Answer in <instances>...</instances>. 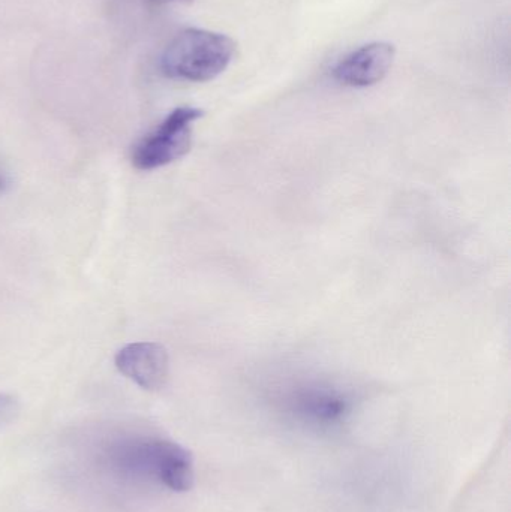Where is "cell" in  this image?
Here are the masks:
<instances>
[{
    "label": "cell",
    "mask_w": 511,
    "mask_h": 512,
    "mask_svg": "<svg viewBox=\"0 0 511 512\" xmlns=\"http://www.w3.org/2000/svg\"><path fill=\"white\" fill-rule=\"evenodd\" d=\"M105 466L117 477L185 493L194 487V457L182 445L155 436H125L104 448Z\"/></svg>",
    "instance_id": "cell-1"
},
{
    "label": "cell",
    "mask_w": 511,
    "mask_h": 512,
    "mask_svg": "<svg viewBox=\"0 0 511 512\" xmlns=\"http://www.w3.org/2000/svg\"><path fill=\"white\" fill-rule=\"evenodd\" d=\"M236 44L224 33L206 29L182 30L161 56V71L171 80L206 83L233 62Z\"/></svg>",
    "instance_id": "cell-2"
},
{
    "label": "cell",
    "mask_w": 511,
    "mask_h": 512,
    "mask_svg": "<svg viewBox=\"0 0 511 512\" xmlns=\"http://www.w3.org/2000/svg\"><path fill=\"white\" fill-rule=\"evenodd\" d=\"M204 111L195 107H179L171 111L149 134L144 135L131 152L137 170L153 171L182 159L192 146V129Z\"/></svg>",
    "instance_id": "cell-3"
},
{
    "label": "cell",
    "mask_w": 511,
    "mask_h": 512,
    "mask_svg": "<svg viewBox=\"0 0 511 512\" xmlns=\"http://www.w3.org/2000/svg\"><path fill=\"white\" fill-rule=\"evenodd\" d=\"M395 56V45L390 42H371L342 57L333 66L332 75L342 86L354 89L375 86L389 74Z\"/></svg>",
    "instance_id": "cell-4"
},
{
    "label": "cell",
    "mask_w": 511,
    "mask_h": 512,
    "mask_svg": "<svg viewBox=\"0 0 511 512\" xmlns=\"http://www.w3.org/2000/svg\"><path fill=\"white\" fill-rule=\"evenodd\" d=\"M114 364L123 376L147 391L161 390L170 375L167 349L155 342L123 346L114 357Z\"/></svg>",
    "instance_id": "cell-5"
},
{
    "label": "cell",
    "mask_w": 511,
    "mask_h": 512,
    "mask_svg": "<svg viewBox=\"0 0 511 512\" xmlns=\"http://www.w3.org/2000/svg\"><path fill=\"white\" fill-rule=\"evenodd\" d=\"M291 411L314 426H333L347 417L350 400L341 391L330 387H308L291 396Z\"/></svg>",
    "instance_id": "cell-6"
},
{
    "label": "cell",
    "mask_w": 511,
    "mask_h": 512,
    "mask_svg": "<svg viewBox=\"0 0 511 512\" xmlns=\"http://www.w3.org/2000/svg\"><path fill=\"white\" fill-rule=\"evenodd\" d=\"M18 412V402L9 394L0 393V426L14 420Z\"/></svg>",
    "instance_id": "cell-7"
},
{
    "label": "cell",
    "mask_w": 511,
    "mask_h": 512,
    "mask_svg": "<svg viewBox=\"0 0 511 512\" xmlns=\"http://www.w3.org/2000/svg\"><path fill=\"white\" fill-rule=\"evenodd\" d=\"M149 5L161 6L168 5V3H191L194 0H146Z\"/></svg>",
    "instance_id": "cell-8"
},
{
    "label": "cell",
    "mask_w": 511,
    "mask_h": 512,
    "mask_svg": "<svg viewBox=\"0 0 511 512\" xmlns=\"http://www.w3.org/2000/svg\"><path fill=\"white\" fill-rule=\"evenodd\" d=\"M8 186V177H6V174L3 173L2 170H0V194H3V192H5L6 189H8Z\"/></svg>",
    "instance_id": "cell-9"
}]
</instances>
